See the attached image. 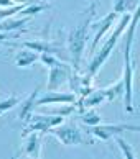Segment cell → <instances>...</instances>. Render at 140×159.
I'll return each mask as SVG.
<instances>
[{
    "mask_svg": "<svg viewBox=\"0 0 140 159\" xmlns=\"http://www.w3.org/2000/svg\"><path fill=\"white\" fill-rule=\"evenodd\" d=\"M8 38V34L7 33H3V31H0V43H2V41H5Z\"/></svg>",
    "mask_w": 140,
    "mask_h": 159,
    "instance_id": "603a6c76",
    "label": "cell"
},
{
    "mask_svg": "<svg viewBox=\"0 0 140 159\" xmlns=\"http://www.w3.org/2000/svg\"><path fill=\"white\" fill-rule=\"evenodd\" d=\"M138 0H114V13H125L129 8H137Z\"/></svg>",
    "mask_w": 140,
    "mask_h": 159,
    "instance_id": "e0dca14e",
    "label": "cell"
},
{
    "mask_svg": "<svg viewBox=\"0 0 140 159\" xmlns=\"http://www.w3.org/2000/svg\"><path fill=\"white\" fill-rule=\"evenodd\" d=\"M25 5L27 3H17V5H13V7L2 8V10H0V20H2V18H8V16H12V15H17L23 7H25Z\"/></svg>",
    "mask_w": 140,
    "mask_h": 159,
    "instance_id": "44dd1931",
    "label": "cell"
},
{
    "mask_svg": "<svg viewBox=\"0 0 140 159\" xmlns=\"http://www.w3.org/2000/svg\"><path fill=\"white\" fill-rule=\"evenodd\" d=\"M115 18H117V13L110 11V13H107L99 23H96V25H94L96 34H94V39H92V43H91V52H94V49L97 48V44H99V41H101V38L110 30V26L114 25Z\"/></svg>",
    "mask_w": 140,
    "mask_h": 159,
    "instance_id": "30bf717a",
    "label": "cell"
},
{
    "mask_svg": "<svg viewBox=\"0 0 140 159\" xmlns=\"http://www.w3.org/2000/svg\"><path fill=\"white\" fill-rule=\"evenodd\" d=\"M137 21H138V10L135 8L129 25H127L129 31H127V43H125V52H124V79H122V84H124V105H125L127 113L133 111V105H132V77H133L132 44H133V34H135Z\"/></svg>",
    "mask_w": 140,
    "mask_h": 159,
    "instance_id": "6da1fadb",
    "label": "cell"
},
{
    "mask_svg": "<svg viewBox=\"0 0 140 159\" xmlns=\"http://www.w3.org/2000/svg\"><path fill=\"white\" fill-rule=\"evenodd\" d=\"M104 90H106L107 100H115L117 97H120L122 93H124V84H122V79L117 80L115 84L109 85V87H104Z\"/></svg>",
    "mask_w": 140,
    "mask_h": 159,
    "instance_id": "d6986e66",
    "label": "cell"
},
{
    "mask_svg": "<svg viewBox=\"0 0 140 159\" xmlns=\"http://www.w3.org/2000/svg\"><path fill=\"white\" fill-rule=\"evenodd\" d=\"M65 121V116L61 115H30L27 118L28 125L25 126L23 133L28 134L30 131H38V133H46L50 128H53L56 125Z\"/></svg>",
    "mask_w": 140,
    "mask_h": 159,
    "instance_id": "5b68a950",
    "label": "cell"
},
{
    "mask_svg": "<svg viewBox=\"0 0 140 159\" xmlns=\"http://www.w3.org/2000/svg\"><path fill=\"white\" fill-rule=\"evenodd\" d=\"M114 138H115V143H117V146H119L120 151H122V154H124V157H127V159H133V157H135V152H133L132 146L127 143L124 138H120L119 134H117V136H114Z\"/></svg>",
    "mask_w": 140,
    "mask_h": 159,
    "instance_id": "ffe728a7",
    "label": "cell"
},
{
    "mask_svg": "<svg viewBox=\"0 0 140 159\" xmlns=\"http://www.w3.org/2000/svg\"><path fill=\"white\" fill-rule=\"evenodd\" d=\"M130 18H132V15H129L127 11L120 16V20H119V23H117V26H115L114 33L109 36V39L106 41V44H104L102 48L99 49L94 56H92V59H91V62H89V67H87V72H86L87 75L94 77V75L97 74V70L104 66V62L107 61V57H109V54H110V51H112V48H114L115 44H117L119 38L122 36V33L125 31V28H127V25H129Z\"/></svg>",
    "mask_w": 140,
    "mask_h": 159,
    "instance_id": "3957f363",
    "label": "cell"
},
{
    "mask_svg": "<svg viewBox=\"0 0 140 159\" xmlns=\"http://www.w3.org/2000/svg\"><path fill=\"white\" fill-rule=\"evenodd\" d=\"M2 113H3V110H0V115H2Z\"/></svg>",
    "mask_w": 140,
    "mask_h": 159,
    "instance_id": "cb8c5ba5",
    "label": "cell"
},
{
    "mask_svg": "<svg viewBox=\"0 0 140 159\" xmlns=\"http://www.w3.org/2000/svg\"><path fill=\"white\" fill-rule=\"evenodd\" d=\"M46 8H48V5H46V3H43V5H40V3H27L17 15H20V16H31V15H36V13H40V11L46 10Z\"/></svg>",
    "mask_w": 140,
    "mask_h": 159,
    "instance_id": "ac0fdd59",
    "label": "cell"
},
{
    "mask_svg": "<svg viewBox=\"0 0 140 159\" xmlns=\"http://www.w3.org/2000/svg\"><path fill=\"white\" fill-rule=\"evenodd\" d=\"M124 131H138V126L137 125H125V123H115V125H97L91 126V134H94L96 138L99 139H109V138H114L117 134L124 133Z\"/></svg>",
    "mask_w": 140,
    "mask_h": 159,
    "instance_id": "52a82bcc",
    "label": "cell"
},
{
    "mask_svg": "<svg viewBox=\"0 0 140 159\" xmlns=\"http://www.w3.org/2000/svg\"><path fill=\"white\" fill-rule=\"evenodd\" d=\"M23 48H28V49H33L36 52H48V54H58V52H61V48L60 46H56L55 43H51V41H25L23 43Z\"/></svg>",
    "mask_w": 140,
    "mask_h": 159,
    "instance_id": "7c38bea8",
    "label": "cell"
},
{
    "mask_svg": "<svg viewBox=\"0 0 140 159\" xmlns=\"http://www.w3.org/2000/svg\"><path fill=\"white\" fill-rule=\"evenodd\" d=\"M91 79H92L91 75H87V74L79 75L78 72H74V70H73L71 77H69V80H71L69 84H71V89L74 90L78 100L83 98V97H86L87 93L92 90V87H91Z\"/></svg>",
    "mask_w": 140,
    "mask_h": 159,
    "instance_id": "9c48e42d",
    "label": "cell"
},
{
    "mask_svg": "<svg viewBox=\"0 0 140 159\" xmlns=\"http://www.w3.org/2000/svg\"><path fill=\"white\" fill-rule=\"evenodd\" d=\"M43 2H46V0H43Z\"/></svg>",
    "mask_w": 140,
    "mask_h": 159,
    "instance_id": "d4e9b609",
    "label": "cell"
},
{
    "mask_svg": "<svg viewBox=\"0 0 140 159\" xmlns=\"http://www.w3.org/2000/svg\"><path fill=\"white\" fill-rule=\"evenodd\" d=\"M92 15H94V3L91 5L89 13H87V18L84 21H81L74 30L69 31L68 34V51L71 54L73 59V70L78 72L79 64H81V57H83V52L86 48V39H87V30H89Z\"/></svg>",
    "mask_w": 140,
    "mask_h": 159,
    "instance_id": "7a4b0ae2",
    "label": "cell"
},
{
    "mask_svg": "<svg viewBox=\"0 0 140 159\" xmlns=\"http://www.w3.org/2000/svg\"><path fill=\"white\" fill-rule=\"evenodd\" d=\"M13 5H17L15 0H0V7L2 8H8V7H13Z\"/></svg>",
    "mask_w": 140,
    "mask_h": 159,
    "instance_id": "7402d4cb",
    "label": "cell"
},
{
    "mask_svg": "<svg viewBox=\"0 0 140 159\" xmlns=\"http://www.w3.org/2000/svg\"><path fill=\"white\" fill-rule=\"evenodd\" d=\"M76 93L73 92H58V90H48L43 95L36 97L35 100V107H41V105H51V103H76Z\"/></svg>",
    "mask_w": 140,
    "mask_h": 159,
    "instance_id": "ba28073f",
    "label": "cell"
},
{
    "mask_svg": "<svg viewBox=\"0 0 140 159\" xmlns=\"http://www.w3.org/2000/svg\"><path fill=\"white\" fill-rule=\"evenodd\" d=\"M46 133H50L51 136H55L61 144L65 146H79V144H87L89 139H86L81 133V129L73 125V123H66V125H56L53 128H50Z\"/></svg>",
    "mask_w": 140,
    "mask_h": 159,
    "instance_id": "277c9868",
    "label": "cell"
},
{
    "mask_svg": "<svg viewBox=\"0 0 140 159\" xmlns=\"http://www.w3.org/2000/svg\"><path fill=\"white\" fill-rule=\"evenodd\" d=\"M23 154L28 156V157H40V154H41V136H40L38 131L28 133Z\"/></svg>",
    "mask_w": 140,
    "mask_h": 159,
    "instance_id": "8fae6325",
    "label": "cell"
},
{
    "mask_svg": "<svg viewBox=\"0 0 140 159\" xmlns=\"http://www.w3.org/2000/svg\"><path fill=\"white\" fill-rule=\"evenodd\" d=\"M50 67V75H48V90H58L63 84H66L73 74V67L68 64L61 62L56 59Z\"/></svg>",
    "mask_w": 140,
    "mask_h": 159,
    "instance_id": "8992f818",
    "label": "cell"
},
{
    "mask_svg": "<svg viewBox=\"0 0 140 159\" xmlns=\"http://www.w3.org/2000/svg\"><path fill=\"white\" fill-rule=\"evenodd\" d=\"M38 59H40V52L25 48V49H22L20 52H17V56H15V66H18V67H28V66H31V64H35Z\"/></svg>",
    "mask_w": 140,
    "mask_h": 159,
    "instance_id": "4fadbf2b",
    "label": "cell"
},
{
    "mask_svg": "<svg viewBox=\"0 0 140 159\" xmlns=\"http://www.w3.org/2000/svg\"><path fill=\"white\" fill-rule=\"evenodd\" d=\"M38 95H40V87H38V89H35V90L30 93V97H28L27 100H23L22 110H20V113H18V116H20L22 120L27 121V118L31 115V111H33V108H35V100H36Z\"/></svg>",
    "mask_w": 140,
    "mask_h": 159,
    "instance_id": "9a60e30c",
    "label": "cell"
},
{
    "mask_svg": "<svg viewBox=\"0 0 140 159\" xmlns=\"http://www.w3.org/2000/svg\"><path fill=\"white\" fill-rule=\"evenodd\" d=\"M30 16H20V18H15V16H8V18H3V21H0V31L7 33L12 30H18L23 28V25L28 21Z\"/></svg>",
    "mask_w": 140,
    "mask_h": 159,
    "instance_id": "5bb4252c",
    "label": "cell"
},
{
    "mask_svg": "<svg viewBox=\"0 0 140 159\" xmlns=\"http://www.w3.org/2000/svg\"><path fill=\"white\" fill-rule=\"evenodd\" d=\"M79 120L84 123V125L87 126H94L97 125V123H101V115L97 113V111L94 110V107L92 108H84V110H81V115H79Z\"/></svg>",
    "mask_w": 140,
    "mask_h": 159,
    "instance_id": "2e32d148",
    "label": "cell"
}]
</instances>
